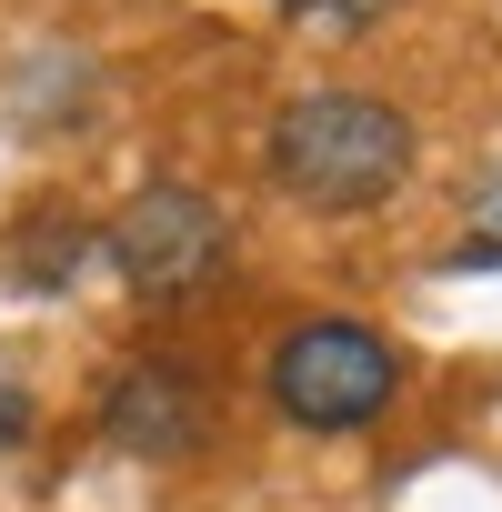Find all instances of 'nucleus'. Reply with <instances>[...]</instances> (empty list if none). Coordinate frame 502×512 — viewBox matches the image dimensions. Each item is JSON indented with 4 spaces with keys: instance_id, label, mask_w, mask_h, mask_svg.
I'll use <instances>...</instances> for the list:
<instances>
[{
    "instance_id": "nucleus-1",
    "label": "nucleus",
    "mask_w": 502,
    "mask_h": 512,
    "mask_svg": "<svg viewBox=\"0 0 502 512\" xmlns=\"http://www.w3.org/2000/svg\"><path fill=\"white\" fill-rule=\"evenodd\" d=\"M262 161L302 211H372L412 181V121L392 101H362V91H312L272 121Z\"/></svg>"
},
{
    "instance_id": "nucleus-2",
    "label": "nucleus",
    "mask_w": 502,
    "mask_h": 512,
    "mask_svg": "<svg viewBox=\"0 0 502 512\" xmlns=\"http://www.w3.org/2000/svg\"><path fill=\"white\" fill-rule=\"evenodd\" d=\"M272 402H282V422H302V432H372V422L402 402V352H392L372 322L322 312V322L282 332V352H272Z\"/></svg>"
},
{
    "instance_id": "nucleus-3",
    "label": "nucleus",
    "mask_w": 502,
    "mask_h": 512,
    "mask_svg": "<svg viewBox=\"0 0 502 512\" xmlns=\"http://www.w3.org/2000/svg\"><path fill=\"white\" fill-rule=\"evenodd\" d=\"M101 251H111V272H121L131 292L181 302V292H201V282L231 262V221H221L201 191L161 181V191H141V201H131V211L101 231Z\"/></svg>"
},
{
    "instance_id": "nucleus-4",
    "label": "nucleus",
    "mask_w": 502,
    "mask_h": 512,
    "mask_svg": "<svg viewBox=\"0 0 502 512\" xmlns=\"http://www.w3.org/2000/svg\"><path fill=\"white\" fill-rule=\"evenodd\" d=\"M101 422H111V442L141 452V462H191L201 432H211V402H201V382H191L181 362H131V372H111Z\"/></svg>"
},
{
    "instance_id": "nucleus-5",
    "label": "nucleus",
    "mask_w": 502,
    "mask_h": 512,
    "mask_svg": "<svg viewBox=\"0 0 502 512\" xmlns=\"http://www.w3.org/2000/svg\"><path fill=\"white\" fill-rule=\"evenodd\" d=\"M91 251H101V231H91V221L41 211V221H31V251H21V282H31V292H61V282L91 262Z\"/></svg>"
},
{
    "instance_id": "nucleus-6",
    "label": "nucleus",
    "mask_w": 502,
    "mask_h": 512,
    "mask_svg": "<svg viewBox=\"0 0 502 512\" xmlns=\"http://www.w3.org/2000/svg\"><path fill=\"white\" fill-rule=\"evenodd\" d=\"M282 11H292V21H322V31H372L392 0H282Z\"/></svg>"
},
{
    "instance_id": "nucleus-7",
    "label": "nucleus",
    "mask_w": 502,
    "mask_h": 512,
    "mask_svg": "<svg viewBox=\"0 0 502 512\" xmlns=\"http://www.w3.org/2000/svg\"><path fill=\"white\" fill-rule=\"evenodd\" d=\"M21 442H31V382L0 372V452H21Z\"/></svg>"
}]
</instances>
